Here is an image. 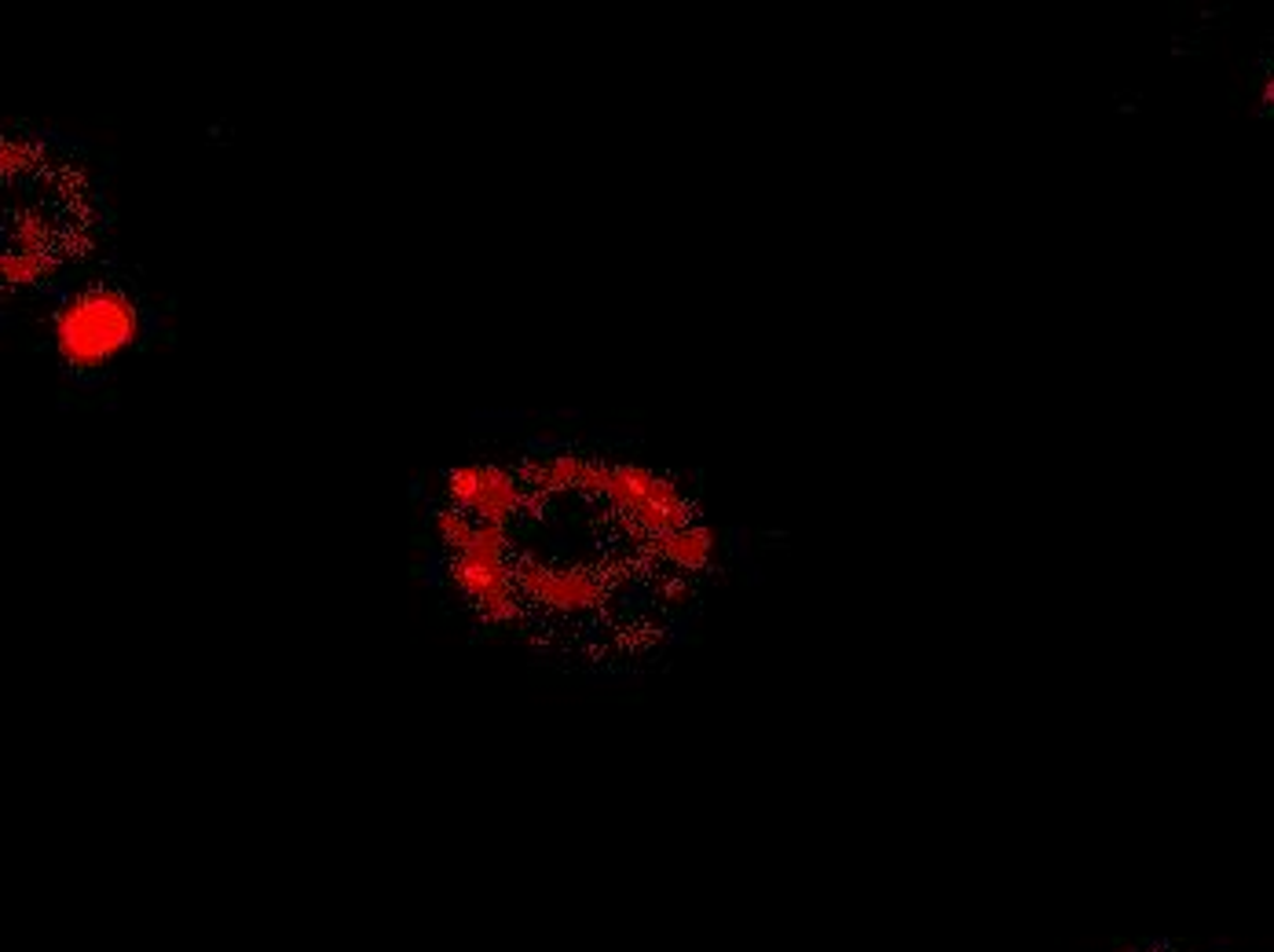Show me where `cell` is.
Returning a JSON list of instances; mask_svg holds the SVG:
<instances>
[{"label": "cell", "instance_id": "1", "mask_svg": "<svg viewBox=\"0 0 1274 952\" xmlns=\"http://www.w3.org/2000/svg\"><path fill=\"white\" fill-rule=\"evenodd\" d=\"M140 338L136 301L117 286H84L51 319V341L70 371H99L125 356Z\"/></svg>", "mask_w": 1274, "mask_h": 952}, {"label": "cell", "instance_id": "4", "mask_svg": "<svg viewBox=\"0 0 1274 952\" xmlns=\"http://www.w3.org/2000/svg\"><path fill=\"white\" fill-rule=\"evenodd\" d=\"M447 499L455 510L469 513L476 520H491V525H506L520 513V480L502 466L491 462H466L447 473Z\"/></svg>", "mask_w": 1274, "mask_h": 952}, {"label": "cell", "instance_id": "2", "mask_svg": "<svg viewBox=\"0 0 1274 952\" xmlns=\"http://www.w3.org/2000/svg\"><path fill=\"white\" fill-rule=\"evenodd\" d=\"M451 579L487 623H509L520 612L517 572L509 564L506 525L476 520V535L466 550L451 553Z\"/></svg>", "mask_w": 1274, "mask_h": 952}, {"label": "cell", "instance_id": "10", "mask_svg": "<svg viewBox=\"0 0 1274 952\" xmlns=\"http://www.w3.org/2000/svg\"><path fill=\"white\" fill-rule=\"evenodd\" d=\"M33 161H37V147H33L30 140H12L7 136L4 143H0V173L4 176H19L22 169H30Z\"/></svg>", "mask_w": 1274, "mask_h": 952}, {"label": "cell", "instance_id": "5", "mask_svg": "<svg viewBox=\"0 0 1274 952\" xmlns=\"http://www.w3.org/2000/svg\"><path fill=\"white\" fill-rule=\"evenodd\" d=\"M513 572H517L520 597L550 608V612L579 615L594 612L604 602L601 576L586 568H553V564H542L535 557H524V561L513 564Z\"/></svg>", "mask_w": 1274, "mask_h": 952}, {"label": "cell", "instance_id": "9", "mask_svg": "<svg viewBox=\"0 0 1274 952\" xmlns=\"http://www.w3.org/2000/svg\"><path fill=\"white\" fill-rule=\"evenodd\" d=\"M436 531H440V543L447 546L451 553H458V550H466V546L473 543L476 520L469 517V513H461V510H455V505H451V510H440V513H436Z\"/></svg>", "mask_w": 1274, "mask_h": 952}, {"label": "cell", "instance_id": "6", "mask_svg": "<svg viewBox=\"0 0 1274 952\" xmlns=\"http://www.w3.org/2000/svg\"><path fill=\"white\" fill-rule=\"evenodd\" d=\"M648 550H652L660 561L674 564V568H704L707 561H711L714 553V535L707 528H696V525H686L678 531H666L660 539H648Z\"/></svg>", "mask_w": 1274, "mask_h": 952}, {"label": "cell", "instance_id": "7", "mask_svg": "<svg viewBox=\"0 0 1274 952\" xmlns=\"http://www.w3.org/2000/svg\"><path fill=\"white\" fill-rule=\"evenodd\" d=\"M0 271H4L7 286H33V282H45L59 271V256L56 253H26V250H7L0 256Z\"/></svg>", "mask_w": 1274, "mask_h": 952}, {"label": "cell", "instance_id": "3", "mask_svg": "<svg viewBox=\"0 0 1274 952\" xmlns=\"http://www.w3.org/2000/svg\"><path fill=\"white\" fill-rule=\"evenodd\" d=\"M601 499L615 513H623L645 543L666 535V531L686 528L692 520V505L674 480L652 473L645 466H630V462L609 466V484H604Z\"/></svg>", "mask_w": 1274, "mask_h": 952}, {"label": "cell", "instance_id": "8", "mask_svg": "<svg viewBox=\"0 0 1274 952\" xmlns=\"http://www.w3.org/2000/svg\"><path fill=\"white\" fill-rule=\"evenodd\" d=\"M12 238H15V250L56 253L51 250V231L45 224V217H37V213H19V217H12Z\"/></svg>", "mask_w": 1274, "mask_h": 952}]
</instances>
